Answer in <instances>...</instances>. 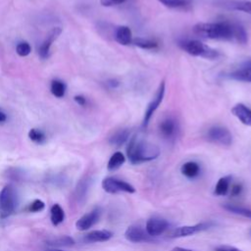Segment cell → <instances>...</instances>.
<instances>
[{
  "mask_svg": "<svg viewBox=\"0 0 251 251\" xmlns=\"http://www.w3.org/2000/svg\"><path fill=\"white\" fill-rule=\"evenodd\" d=\"M126 155L131 164L137 165L158 158L160 149L157 145L134 135L127 144Z\"/></svg>",
  "mask_w": 251,
  "mask_h": 251,
  "instance_id": "cell-1",
  "label": "cell"
},
{
  "mask_svg": "<svg viewBox=\"0 0 251 251\" xmlns=\"http://www.w3.org/2000/svg\"><path fill=\"white\" fill-rule=\"evenodd\" d=\"M236 24L219 23H198L193 26V32L203 38L234 41Z\"/></svg>",
  "mask_w": 251,
  "mask_h": 251,
  "instance_id": "cell-2",
  "label": "cell"
},
{
  "mask_svg": "<svg viewBox=\"0 0 251 251\" xmlns=\"http://www.w3.org/2000/svg\"><path fill=\"white\" fill-rule=\"evenodd\" d=\"M19 196L17 189L12 184L5 185L0 190V217L7 218L17 209Z\"/></svg>",
  "mask_w": 251,
  "mask_h": 251,
  "instance_id": "cell-3",
  "label": "cell"
},
{
  "mask_svg": "<svg viewBox=\"0 0 251 251\" xmlns=\"http://www.w3.org/2000/svg\"><path fill=\"white\" fill-rule=\"evenodd\" d=\"M182 50L191 56L202 57L205 59H218L220 57L219 51L202 43L199 40H184L179 43Z\"/></svg>",
  "mask_w": 251,
  "mask_h": 251,
  "instance_id": "cell-4",
  "label": "cell"
},
{
  "mask_svg": "<svg viewBox=\"0 0 251 251\" xmlns=\"http://www.w3.org/2000/svg\"><path fill=\"white\" fill-rule=\"evenodd\" d=\"M206 138L210 142L223 146H229L232 142L230 131L226 126H211L206 132Z\"/></svg>",
  "mask_w": 251,
  "mask_h": 251,
  "instance_id": "cell-5",
  "label": "cell"
},
{
  "mask_svg": "<svg viewBox=\"0 0 251 251\" xmlns=\"http://www.w3.org/2000/svg\"><path fill=\"white\" fill-rule=\"evenodd\" d=\"M102 188L110 194H116L120 192H126V193H134L135 188L129 184L128 182L113 177V176H108L105 177L102 180Z\"/></svg>",
  "mask_w": 251,
  "mask_h": 251,
  "instance_id": "cell-6",
  "label": "cell"
},
{
  "mask_svg": "<svg viewBox=\"0 0 251 251\" xmlns=\"http://www.w3.org/2000/svg\"><path fill=\"white\" fill-rule=\"evenodd\" d=\"M164 96H165V81H161V83L159 84V87L157 89L155 97L147 105L146 110L144 112L143 121H142V126L143 127H147V126L149 125V122H150L152 116L154 115L155 111L158 109V107L162 103V101L164 99Z\"/></svg>",
  "mask_w": 251,
  "mask_h": 251,
  "instance_id": "cell-7",
  "label": "cell"
},
{
  "mask_svg": "<svg viewBox=\"0 0 251 251\" xmlns=\"http://www.w3.org/2000/svg\"><path fill=\"white\" fill-rule=\"evenodd\" d=\"M159 131L166 139H173L176 136L178 131V124L173 117L164 118L159 124Z\"/></svg>",
  "mask_w": 251,
  "mask_h": 251,
  "instance_id": "cell-8",
  "label": "cell"
},
{
  "mask_svg": "<svg viewBox=\"0 0 251 251\" xmlns=\"http://www.w3.org/2000/svg\"><path fill=\"white\" fill-rule=\"evenodd\" d=\"M100 216H101V210L99 208H95L90 212H88L87 214L80 217L76 221L75 226L78 230H81V231L87 230L99 221Z\"/></svg>",
  "mask_w": 251,
  "mask_h": 251,
  "instance_id": "cell-9",
  "label": "cell"
},
{
  "mask_svg": "<svg viewBox=\"0 0 251 251\" xmlns=\"http://www.w3.org/2000/svg\"><path fill=\"white\" fill-rule=\"evenodd\" d=\"M62 29L57 26V27H53L47 34L46 38L43 40V42L40 44V46L38 47V55L41 59H46L49 56V52H50V48L52 43L59 37V35L61 34Z\"/></svg>",
  "mask_w": 251,
  "mask_h": 251,
  "instance_id": "cell-10",
  "label": "cell"
},
{
  "mask_svg": "<svg viewBox=\"0 0 251 251\" xmlns=\"http://www.w3.org/2000/svg\"><path fill=\"white\" fill-rule=\"evenodd\" d=\"M210 226V224L207 223H201L197 224L194 226H178L175 228L171 233L170 237L172 238H176V237H184V236H189L191 234H194L198 231L207 229Z\"/></svg>",
  "mask_w": 251,
  "mask_h": 251,
  "instance_id": "cell-11",
  "label": "cell"
},
{
  "mask_svg": "<svg viewBox=\"0 0 251 251\" xmlns=\"http://www.w3.org/2000/svg\"><path fill=\"white\" fill-rule=\"evenodd\" d=\"M169 226L166 220L161 218L149 219L145 226V230L149 236H158L162 234Z\"/></svg>",
  "mask_w": 251,
  "mask_h": 251,
  "instance_id": "cell-12",
  "label": "cell"
},
{
  "mask_svg": "<svg viewBox=\"0 0 251 251\" xmlns=\"http://www.w3.org/2000/svg\"><path fill=\"white\" fill-rule=\"evenodd\" d=\"M125 237L126 240L133 242V243H139L148 240L149 235L147 232L139 226H130L126 228L125 232Z\"/></svg>",
  "mask_w": 251,
  "mask_h": 251,
  "instance_id": "cell-13",
  "label": "cell"
},
{
  "mask_svg": "<svg viewBox=\"0 0 251 251\" xmlns=\"http://www.w3.org/2000/svg\"><path fill=\"white\" fill-rule=\"evenodd\" d=\"M231 113L243 125L251 126V109L242 103H237L231 108Z\"/></svg>",
  "mask_w": 251,
  "mask_h": 251,
  "instance_id": "cell-14",
  "label": "cell"
},
{
  "mask_svg": "<svg viewBox=\"0 0 251 251\" xmlns=\"http://www.w3.org/2000/svg\"><path fill=\"white\" fill-rule=\"evenodd\" d=\"M115 40L124 46L129 45L132 43V33L128 26L126 25H120L115 30Z\"/></svg>",
  "mask_w": 251,
  "mask_h": 251,
  "instance_id": "cell-15",
  "label": "cell"
},
{
  "mask_svg": "<svg viewBox=\"0 0 251 251\" xmlns=\"http://www.w3.org/2000/svg\"><path fill=\"white\" fill-rule=\"evenodd\" d=\"M113 236V233L107 229H98L92 230L84 235V241L88 243H95V242H104L109 240Z\"/></svg>",
  "mask_w": 251,
  "mask_h": 251,
  "instance_id": "cell-16",
  "label": "cell"
},
{
  "mask_svg": "<svg viewBox=\"0 0 251 251\" xmlns=\"http://www.w3.org/2000/svg\"><path fill=\"white\" fill-rule=\"evenodd\" d=\"M128 137H129L128 129H126V128L119 129L114 134L111 135V137L109 138V143L113 146L120 147L127 141Z\"/></svg>",
  "mask_w": 251,
  "mask_h": 251,
  "instance_id": "cell-17",
  "label": "cell"
},
{
  "mask_svg": "<svg viewBox=\"0 0 251 251\" xmlns=\"http://www.w3.org/2000/svg\"><path fill=\"white\" fill-rule=\"evenodd\" d=\"M50 220L53 226H57L65 220V212L59 204H54L50 209Z\"/></svg>",
  "mask_w": 251,
  "mask_h": 251,
  "instance_id": "cell-18",
  "label": "cell"
},
{
  "mask_svg": "<svg viewBox=\"0 0 251 251\" xmlns=\"http://www.w3.org/2000/svg\"><path fill=\"white\" fill-rule=\"evenodd\" d=\"M180 171H181V174L183 176H185L186 177L193 178V177H195V176H197L199 175L200 167H199V165L196 162L189 161V162L184 163L181 166Z\"/></svg>",
  "mask_w": 251,
  "mask_h": 251,
  "instance_id": "cell-19",
  "label": "cell"
},
{
  "mask_svg": "<svg viewBox=\"0 0 251 251\" xmlns=\"http://www.w3.org/2000/svg\"><path fill=\"white\" fill-rule=\"evenodd\" d=\"M228 77L237 81L243 82H251V69L249 68H241L238 69L228 75Z\"/></svg>",
  "mask_w": 251,
  "mask_h": 251,
  "instance_id": "cell-20",
  "label": "cell"
},
{
  "mask_svg": "<svg viewBox=\"0 0 251 251\" xmlns=\"http://www.w3.org/2000/svg\"><path fill=\"white\" fill-rule=\"evenodd\" d=\"M126 162V157L125 155L118 151V152H115L111 158L109 159L108 161V165H107V169L109 171H116L118 170L120 167H122L124 165V163Z\"/></svg>",
  "mask_w": 251,
  "mask_h": 251,
  "instance_id": "cell-21",
  "label": "cell"
},
{
  "mask_svg": "<svg viewBox=\"0 0 251 251\" xmlns=\"http://www.w3.org/2000/svg\"><path fill=\"white\" fill-rule=\"evenodd\" d=\"M230 179L231 176H223L221 177L216 186H215V190H214V194L218 195V196H223L226 195L228 191V187L230 184Z\"/></svg>",
  "mask_w": 251,
  "mask_h": 251,
  "instance_id": "cell-22",
  "label": "cell"
},
{
  "mask_svg": "<svg viewBox=\"0 0 251 251\" xmlns=\"http://www.w3.org/2000/svg\"><path fill=\"white\" fill-rule=\"evenodd\" d=\"M165 7L177 10H188L190 8V2L188 0H158Z\"/></svg>",
  "mask_w": 251,
  "mask_h": 251,
  "instance_id": "cell-23",
  "label": "cell"
},
{
  "mask_svg": "<svg viewBox=\"0 0 251 251\" xmlns=\"http://www.w3.org/2000/svg\"><path fill=\"white\" fill-rule=\"evenodd\" d=\"M66 89H67V86L64 81H62L60 79H53L51 81L50 90H51V93L55 97H57V98L64 97L66 94Z\"/></svg>",
  "mask_w": 251,
  "mask_h": 251,
  "instance_id": "cell-24",
  "label": "cell"
},
{
  "mask_svg": "<svg viewBox=\"0 0 251 251\" xmlns=\"http://www.w3.org/2000/svg\"><path fill=\"white\" fill-rule=\"evenodd\" d=\"M228 8L236 11H241L244 13L251 14V1L249 0H234L226 4Z\"/></svg>",
  "mask_w": 251,
  "mask_h": 251,
  "instance_id": "cell-25",
  "label": "cell"
},
{
  "mask_svg": "<svg viewBox=\"0 0 251 251\" xmlns=\"http://www.w3.org/2000/svg\"><path fill=\"white\" fill-rule=\"evenodd\" d=\"M223 207H224V209H226V211H228L230 213L242 216L244 218L251 219V209L241 207V206H237V205H233V204H226Z\"/></svg>",
  "mask_w": 251,
  "mask_h": 251,
  "instance_id": "cell-26",
  "label": "cell"
},
{
  "mask_svg": "<svg viewBox=\"0 0 251 251\" xmlns=\"http://www.w3.org/2000/svg\"><path fill=\"white\" fill-rule=\"evenodd\" d=\"M133 45L145 49V50H151V49H156L158 47V43L155 40L148 39V38H141V37H136L132 39Z\"/></svg>",
  "mask_w": 251,
  "mask_h": 251,
  "instance_id": "cell-27",
  "label": "cell"
},
{
  "mask_svg": "<svg viewBox=\"0 0 251 251\" xmlns=\"http://www.w3.org/2000/svg\"><path fill=\"white\" fill-rule=\"evenodd\" d=\"M28 137L31 141H33L34 143L37 144H42L46 141V135L45 133L37 128H31L28 131Z\"/></svg>",
  "mask_w": 251,
  "mask_h": 251,
  "instance_id": "cell-28",
  "label": "cell"
},
{
  "mask_svg": "<svg viewBox=\"0 0 251 251\" xmlns=\"http://www.w3.org/2000/svg\"><path fill=\"white\" fill-rule=\"evenodd\" d=\"M50 245H55V246H72L75 244V241L72 237L65 235V236H61L58 238H55L51 241H49Z\"/></svg>",
  "mask_w": 251,
  "mask_h": 251,
  "instance_id": "cell-29",
  "label": "cell"
},
{
  "mask_svg": "<svg viewBox=\"0 0 251 251\" xmlns=\"http://www.w3.org/2000/svg\"><path fill=\"white\" fill-rule=\"evenodd\" d=\"M16 51H17V53H18L19 56H21V57H25V56H27V55L31 52V47H30V45H29L28 42H26V41H22V42H20V43L17 45Z\"/></svg>",
  "mask_w": 251,
  "mask_h": 251,
  "instance_id": "cell-30",
  "label": "cell"
},
{
  "mask_svg": "<svg viewBox=\"0 0 251 251\" xmlns=\"http://www.w3.org/2000/svg\"><path fill=\"white\" fill-rule=\"evenodd\" d=\"M45 208V204L42 200L40 199H35L34 201H32L28 207H27V211L28 212H33V213H38L43 211Z\"/></svg>",
  "mask_w": 251,
  "mask_h": 251,
  "instance_id": "cell-31",
  "label": "cell"
},
{
  "mask_svg": "<svg viewBox=\"0 0 251 251\" xmlns=\"http://www.w3.org/2000/svg\"><path fill=\"white\" fill-rule=\"evenodd\" d=\"M126 0H100V4L103 7H114L121 4H124Z\"/></svg>",
  "mask_w": 251,
  "mask_h": 251,
  "instance_id": "cell-32",
  "label": "cell"
},
{
  "mask_svg": "<svg viewBox=\"0 0 251 251\" xmlns=\"http://www.w3.org/2000/svg\"><path fill=\"white\" fill-rule=\"evenodd\" d=\"M242 191V185L240 183H235L231 186L230 195L231 196H238Z\"/></svg>",
  "mask_w": 251,
  "mask_h": 251,
  "instance_id": "cell-33",
  "label": "cell"
},
{
  "mask_svg": "<svg viewBox=\"0 0 251 251\" xmlns=\"http://www.w3.org/2000/svg\"><path fill=\"white\" fill-rule=\"evenodd\" d=\"M215 251H241L240 249L233 247V246H228V245H221L216 247Z\"/></svg>",
  "mask_w": 251,
  "mask_h": 251,
  "instance_id": "cell-34",
  "label": "cell"
},
{
  "mask_svg": "<svg viewBox=\"0 0 251 251\" xmlns=\"http://www.w3.org/2000/svg\"><path fill=\"white\" fill-rule=\"evenodd\" d=\"M74 99H75V101L78 105H80V106H85L86 103H87L86 98H85L84 96H82V95H75V96L74 97Z\"/></svg>",
  "mask_w": 251,
  "mask_h": 251,
  "instance_id": "cell-35",
  "label": "cell"
},
{
  "mask_svg": "<svg viewBox=\"0 0 251 251\" xmlns=\"http://www.w3.org/2000/svg\"><path fill=\"white\" fill-rule=\"evenodd\" d=\"M107 84H108L110 87H117L120 83H119V81L116 80V79H110V80H108Z\"/></svg>",
  "mask_w": 251,
  "mask_h": 251,
  "instance_id": "cell-36",
  "label": "cell"
},
{
  "mask_svg": "<svg viewBox=\"0 0 251 251\" xmlns=\"http://www.w3.org/2000/svg\"><path fill=\"white\" fill-rule=\"evenodd\" d=\"M6 120H7L6 114L2 110H0V123H4Z\"/></svg>",
  "mask_w": 251,
  "mask_h": 251,
  "instance_id": "cell-37",
  "label": "cell"
},
{
  "mask_svg": "<svg viewBox=\"0 0 251 251\" xmlns=\"http://www.w3.org/2000/svg\"><path fill=\"white\" fill-rule=\"evenodd\" d=\"M172 251H193L190 249H186V248H182V247H175L172 249Z\"/></svg>",
  "mask_w": 251,
  "mask_h": 251,
  "instance_id": "cell-38",
  "label": "cell"
},
{
  "mask_svg": "<svg viewBox=\"0 0 251 251\" xmlns=\"http://www.w3.org/2000/svg\"><path fill=\"white\" fill-rule=\"evenodd\" d=\"M243 68H249V69H251V60L245 62V63L243 64Z\"/></svg>",
  "mask_w": 251,
  "mask_h": 251,
  "instance_id": "cell-39",
  "label": "cell"
},
{
  "mask_svg": "<svg viewBox=\"0 0 251 251\" xmlns=\"http://www.w3.org/2000/svg\"><path fill=\"white\" fill-rule=\"evenodd\" d=\"M50 251H63V250H61V249H52Z\"/></svg>",
  "mask_w": 251,
  "mask_h": 251,
  "instance_id": "cell-40",
  "label": "cell"
},
{
  "mask_svg": "<svg viewBox=\"0 0 251 251\" xmlns=\"http://www.w3.org/2000/svg\"><path fill=\"white\" fill-rule=\"evenodd\" d=\"M250 235H251V229H250Z\"/></svg>",
  "mask_w": 251,
  "mask_h": 251,
  "instance_id": "cell-41",
  "label": "cell"
}]
</instances>
